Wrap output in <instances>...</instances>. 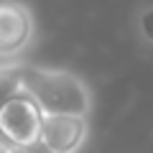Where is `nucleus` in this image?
<instances>
[{"label":"nucleus","mask_w":153,"mask_h":153,"mask_svg":"<svg viewBox=\"0 0 153 153\" xmlns=\"http://www.w3.org/2000/svg\"><path fill=\"white\" fill-rule=\"evenodd\" d=\"M3 151H5V143H3V138H0V153H3Z\"/></svg>","instance_id":"obj_8"},{"label":"nucleus","mask_w":153,"mask_h":153,"mask_svg":"<svg viewBox=\"0 0 153 153\" xmlns=\"http://www.w3.org/2000/svg\"><path fill=\"white\" fill-rule=\"evenodd\" d=\"M21 89L33 100L41 115H79L92 112V89L79 74L54 66H21Z\"/></svg>","instance_id":"obj_1"},{"label":"nucleus","mask_w":153,"mask_h":153,"mask_svg":"<svg viewBox=\"0 0 153 153\" xmlns=\"http://www.w3.org/2000/svg\"><path fill=\"white\" fill-rule=\"evenodd\" d=\"M36 18L23 0H0V61H13L33 44Z\"/></svg>","instance_id":"obj_2"},{"label":"nucleus","mask_w":153,"mask_h":153,"mask_svg":"<svg viewBox=\"0 0 153 153\" xmlns=\"http://www.w3.org/2000/svg\"><path fill=\"white\" fill-rule=\"evenodd\" d=\"M89 138V120L79 115H44L41 135L51 153H79Z\"/></svg>","instance_id":"obj_4"},{"label":"nucleus","mask_w":153,"mask_h":153,"mask_svg":"<svg viewBox=\"0 0 153 153\" xmlns=\"http://www.w3.org/2000/svg\"><path fill=\"white\" fill-rule=\"evenodd\" d=\"M21 66L16 61H3L0 64V110L5 107L16 94H21Z\"/></svg>","instance_id":"obj_5"},{"label":"nucleus","mask_w":153,"mask_h":153,"mask_svg":"<svg viewBox=\"0 0 153 153\" xmlns=\"http://www.w3.org/2000/svg\"><path fill=\"white\" fill-rule=\"evenodd\" d=\"M41 110L28 94H16L0 110V138L5 146H23L41 135Z\"/></svg>","instance_id":"obj_3"},{"label":"nucleus","mask_w":153,"mask_h":153,"mask_svg":"<svg viewBox=\"0 0 153 153\" xmlns=\"http://www.w3.org/2000/svg\"><path fill=\"white\" fill-rule=\"evenodd\" d=\"M3 153H51L46 148L44 140H31V143H23V146H5Z\"/></svg>","instance_id":"obj_7"},{"label":"nucleus","mask_w":153,"mask_h":153,"mask_svg":"<svg viewBox=\"0 0 153 153\" xmlns=\"http://www.w3.org/2000/svg\"><path fill=\"white\" fill-rule=\"evenodd\" d=\"M135 31L140 36L143 44L153 46V3L151 5H143L135 16Z\"/></svg>","instance_id":"obj_6"}]
</instances>
